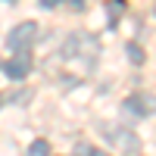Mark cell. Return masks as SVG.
Wrapping results in <instances>:
<instances>
[{"mask_svg":"<svg viewBox=\"0 0 156 156\" xmlns=\"http://www.w3.org/2000/svg\"><path fill=\"white\" fill-rule=\"evenodd\" d=\"M34 37H37V25L34 22H19L16 28L6 34V47L9 50H28L34 44Z\"/></svg>","mask_w":156,"mask_h":156,"instance_id":"obj_1","label":"cell"},{"mask_svg":"<svg viewBox=\"0 0 156 156\" xmlns=\"http://www.w3.org/2000/svg\"><path fill=\"white\" fill-rule=\"evenodd\" d=\"M6 75L9 78H16V81H19V78H25V75H28L31 72V53H25V50H16V56H12V59H6Z\"/></svg>","mask_w":156,"mask_h":156,"instance_id":"obj_2","label":"cell"},{"mask_svg":"<svg viewBox=\"0 0 156 156\" xmlns=\"http://www.w3.org/2000/svg\"><path fill=\"white\" fill-rule=\"evenodd\" d=\"M125 109L134 115H150V112H156V97L153 94H131L125 100Z\"/></svg>","mask_w":156,"mask_h":156,"instance_id":"obj_3","label":"cell"},{"mask_svg":"<svg viewBox=\"0 0 156 156\" xmlns=\"http://www.w3.org/2000/svg\"><path fill=\"white\" fill-rule=\"evenodd\" d=\"M109 137H112V144H119V147L128 150V153H137V150H140V140H137L134 134H128V131H112Z\"/></svg>","mask_w":156,"mask_h":156,"instance_id":"obj_4","label":"cell"},{"mask_svg":"<svg viewBox=\"0 0 156 156\" xmlns=\"http://www.w3.org/2000/svg\"><path fill=\"white\" fill-rule=\"evenodd\" d=\"M28 153H31V156H47V153H50V144H47V140H31Z\"/></svg>","mask_w":156,"mask_h":156,"instance_id":"obj_5","label":"cell"},{"mask_svg":"<svg viewBox=\"0 0 156 156\" xmlns=\"http://www.w3.org/2000/svg\"><path fill=\"white\" fill-rule=\"evenodd\" d=\"M128 59H131L134 66H140V62H144V50H140L137 44H128Z\"/></svg>","mask_w":156,"mask_h":156,"instance_id":"obj_6","label":"cell"},{"mask_svg":"<svg viewBox=\"0 0 156 156\" xmlns=\"http://www.w3.org/2000/svg\"><path fill=\"white\" fill-rule=\"evenodd\" d=\"M125 9V0H109V22H115Z\"/></svg>","mask_w":156,"mask_h":156,"instance_id":"obj_7","label":"cell"},{"mask_svg":"<svg viewBox=\"0 0 156 156\" xmlns=\"http://www.w3.org/2000/svg\"><path fill=\"white\" fill-rule=\"evenodd\" d=\"M75 153H81V156H97V150L90 147V144H78V147H75Z\"/></svg>","mask_w":156,"mask_h":156,"instance_id":"obj_8","label":"cell"},{"mask_svg":"<svg viewBox=\"0 0 156 156\" xmlns=\"http://www.w3.org/2000/svg\"><path fill=\"white\" fill-rule=\"evenodd\" d=\"M56 3H62V0H41V6H44V9H53Z\"/></svg>","mask_w":156,"mask_h":156,"instance_id":"obj_9","label":"cell"},{"mask_svg":"<svg viewBox=\"0 0 156 156\" xmlns=\"http://www.w3.org/2000/svg\"><path fill=\"white\" fill-rule=\"evenodd\" d=\"M6 3H12V0H6Z\"/></svg>","mask_w":156,"mask_h":156,"instance_id":"obj_10","label":"cell"},{"mask_svg":"<svg viewBox=\"0 0 156 156\" xmlns=\"http://www.w3.org/2000/svg\"><path fill=\"white\" fill-rule=\"evenodd\" d=\"M0 103H3V97H0Z\"/></svg>","mask_w":156,"mask_h":156,"instance_id":"obj_11","label":"cell"}]
</instances>
